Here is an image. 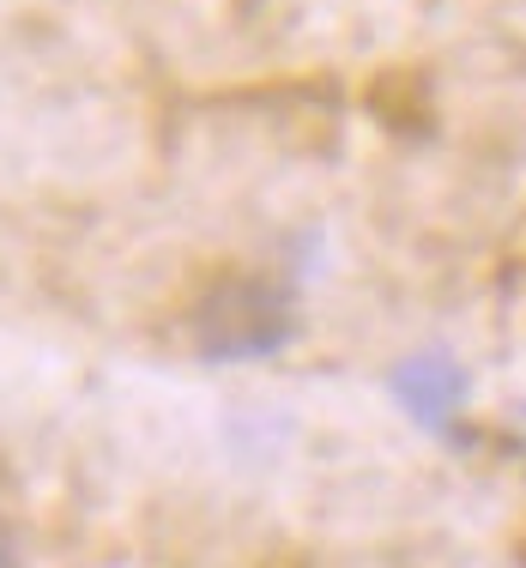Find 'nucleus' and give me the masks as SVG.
Listing matches in <instances>:
<instances>
[{
    "instance_id": "f257e3e1",
    "label": "nucleus",
    "mask_w": 526,
    "mask_h": 568,
    "mask_svg": "<svg viewBox=\"0 0 526 568\" xmlns=\"http://www.w3.org/2000/svg\"><path fill=\"white\" fill-rule=\"evenodd\" d=\"M194 333H200V357H219V363L266 357V351H279L291 339V296L279 284L236 278L224 291H212Z\"/></svg>"
},
{
    "instance_id": "f03ea898",
    "label": "nucleus",
    "mask_w": 526,
    "mask_h": 568,
    "mask_svg": "<svg viewBox=\"0 0 526 568\" xmlns=\"http://www.w3.org/2000/svg\"><path fill=\"white\" fill-rule=\"evenodd\" d=\"M394 399L412 424L442 429L454 412L466 405V369L448 357V351H417L394 369Z\"/></svg>"
},
{
    "instance_id": "7ed1b4c3",
    "label": "nucleus",
    "mask_w": 526,
    "mask_h": 568,
    "mask_svg": "<svg viewBox=\"0 0 526 568\" xmlns=\"http://www.w3.org/2000/svg\"><path fill=\"white\" fill-rule=\"evenodd\" d=\"M0 568H24V557H19V538H12V526L0 520Z\"/></svg>"
}]
</instances>
